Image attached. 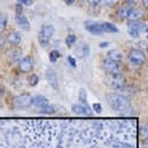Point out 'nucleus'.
I'll use <instances>...</instances> for the list:
<instances>
[{"mask_svg":"<svg viewBox=\"0 0 148 148\" xmlns=\"http://www.w3.org/2000/svg\"><path fill=\"white\" fill-rule=\"evenodd\" d=\"M64 1H65L68 5H71V4H73V3H75V0H64Z\"/></svg>","mask_w":148,"mask_h":148,"instance_id":"obj_38","label":"nucleus"},{"mask_svg":"<svg viewBox=\"0 0 148 148\" xmlns=\"http://www.w3.org/2000/svg\"><path fill=\"white\" fill-rule=\"evenodd\" d=\"M107 58L121 63V62L123 60V55H122V52L119 51V50H110V51L107 52Z\"/></svg>","mask_w":148,"mask_h":148,"instance_id":"obj_16","label":"nucleus"},{"mask_svg":"<svg viewBox=\"0 0 148 148\" xmlns=\"http://www.w3.org/2000/svg\"><path fill=\"white\" fill-rule=\"evenodd\" d=\"M78 101H79V104H82V106H84L85 108L90 109V107L88 106V101H87V91H85V89H81V90H79Z\"/></svg>","mask_w":148,"mask_h":148,"instance_id":"obj_20","label":"nucleus"},{"mask_svg":"<svg viewBox=\"0 0 148 148\" xmlns=\"http://www.w3.org/2000/svg\"><path fill=\"white\" fill-rule=\"evenodd\" d=\"M68 62H69V64H70L71 66L76 68V59L73 58L72 56H69V57H68Z\"/></svg>","mask_w":148,"mask_h":148,"instance_id":"obj_30","label":"nucleus"},{"mask_svg":"<svg viewBox=\"0 0 148 148\" xmlns=\"http://www.w3.org/2000/svg\"><path fill=\"white\" fill-rule=\"evenodd\" d=\"M45 78L49 82V84L51 85L53 89H58V77H57V73L52 68H47L45 71Z\"/></svg>","mask_w":148,"mask_h":148,"instance_id":"obj_10","label":"nucleus"},{"mask_svg":"<svg viewBox=\"0 0 148 148\" xmlns=\"http://www.w3.org/2000/svg\"><path fill=\"white\" fill-rule=\"evenodd\" d=\"M4 47V39L0 37V51H1V49Z\"/></svg>","mask_w":148,"mask_h":148,"instance_id":"obj_34","label":"nucleus"},{"mask_svg":"<svg viewBox=\"0 0 148 148\" xmlns=\"http://www.w3.org/2000/svg\"><path fill=\"white\" fill-rule=\"evenodd\" d=\"M146 148H148V147H146Z\"/></svg>","mask_w":148,"mask_h":148,"instance_id":"obj_40","label":"nucleus"},{"mask_svg":"<svg viewBox=\"0 0 148 148\" xmlns=\"http://www.w3.org/2000/svg\"><path fill=\"white\" fill-rule=\"evenodd\" d=\"M88 3L90 6H97L102 3V0H88Z\"/></svg>","mask_w":148,"mask_h":148,"instance_id":"obj_32","label":"nucleus"},{"mask_svg":"<svg viewBox=\"0 0 148 148\" xmlns=\"http://www.w3.org/2000/svg\"><path fill=\"white\" fill-rule=\"evenodd\" d=\"M107 46H109V42H102L100 44V47H107Z\"/></svg>","mask_w":148,"mask_h":148,"instance_id":"obj_33","label":"nucleus"},{"mask_svg":"<svg viewBox=\"0 0 148 148\" xmlns=\"http://www.w3.org/2000/svg\"><path fill=\"white\" fill-rule=\"evenodd\" d=\"M27 82H29V84L31 85V87H36V85L39 83V77L37 76L36 73H31V75L29 76V78H27Z\"/></svg>","mask_w":148,"mask_h":148,"instance_id":"obj_25","label":"nucleus"},{"mask_svg":"<svg viewBox=\"0 0 148 148\" xmlns=\"http://www.w3.org/2000/svg\"><path fill=\"white\" fill-rule=\"evenodd\" d=\"M106 100H107V103L109 104V107L116 113L123 114V113H127L132 110L130 101L123 95H120L116 92H110V94H107Z\"/></svg>","mask_w":148,"mask_h":148,"instance_id":"obj_1","label":"nucleus"},{"mask_svg":"<svg viewBox=\"0 0 148 148\" xmlns=\"http://www.w3.org/2000/svg\"><path fill=\"white\" fill-rule=\"evenodd\" d=\"M142 143H143V146L148 147V138H145V140L142 141Z\"/></svg>","mask_w":148,"mask_h":148,"instance_id":"obj_37","label":"nucleus"},{"mask_svg":"<svg viewBox=\"0 0 148 148\" xmlns=\"http://www.w3.org/2000/svg\"><path fill=\"white\" fill-rule=\"evenodd\" d=\"M102 66L104 71L109 75H122V65L119 62L112 60L109 58H104L102 60Z\"/></svg>","mask_w":148,"mask_h":148,"instance_id":"obj_5","label":"nucleus"},{"mask_svg":"<svg viewBox=\"0 0 148 148\" xmlns=\"http://www.w3.org/2000/svg\"><path fill=\"white\" fill-rule=\"evenodd\" d=\"M115 1H116V0H102L101 5H103V6H110V5H113Z\"/></svg>","mask_w":148,"mask_h":148,"instance_id":"obj_31","label":"nucleus"},{"mask_svg":"<svg viewBox=\"0 0 148 148\" xmlns=\"http://www.w3.org/2000/svg\"><path fill=\"white\" fill-rule=\"evenodd\" d=\"M92 109H94V112H95L96 114H101V112H102V106H101V103H94V104H92Z\"/></svg>","mask_w":148,"mask_h":148,"instance_id":"obj_27","label":"nucleus"},{"mask_svg":"<svg viewBox=\"0 0 148 148\" xmlns=\"http://www.w3.org/2000/svg\"><path fill=\"white\" fill-rule=\"evenodd\" d=\"M31 101H32V96L29 94H21L18 95L14 98V104L18 108H26L31 106Z\"/></svg>","mask_w":148,"mask_h":148,"instance_id":"obj_9","label":"nucleus"},{"mask_svg":"<svg viewBox=\"0 0 148 148\" xmlns=\"http://www.w3.org/2000/svg\"><path fill=\"white\" fill-rule=\"evenodd\" d=\"M103 27H104L106 32H109V33H117L119 32V29L114 25V24L108 23V21L103 23Z\"/></svg>","mask_w":148,"mask_h":148,"instance_id":"obj_22","label":"nucleus"},{"mask_svg":"<svg viewBox=\"0 0 148 148\" xmlns=\"http://www.w3.org/2000/svg\"><path fill=\"white\" fill-rule=\"evenodd\" d=\"M18 3L24 6H31L33 4V0H18Z\"/></svg>","mask_w":148,"mask_h":148,"instance_id":"obj_29","label":"nucleus"},{"mask_svg":"<svg viewBox=\"0 0 148 148\" xmlns=\"http://www.w3.org/2000/svg\"><path fill=\"white\" fill-rule=\"evenodd\" d=\"M55 34V26L51 24H44L42 25L39 32H38V43L42 47H46L50 44V40Z\"/></svg>","mask_w":148,"mask_h":148,"instance_id":"obj_2","label":"nucleus"},{"mask_svg":"<svg viewBox=\"0 0 148 148\" xmlns=\"http://www.w3.org/2000/svg\"><path fill=\"white\" fill-rule=\"evenodd\" d=\"M39 114H43V115H51V114H55V107L51 106V104H46L44 107H40V108H37Z\"/></svg>","mask_w":148,"mask_h":148,"instance_id":"obj_19","label":"nucleus"},{"mask_svg":"<svg viewBox=\"0 0 148 148\" xmlns=\"http://www.w3.org/2000/svg\"><path fill=\"white\" fill-rule=\"evenodd\" d=\"M136 0H126V4H128V5H133Z\"/></svg>","mask_w":148,"mask_h":148,"instance_id":"obj_35","label":"nucleus"},{"mask_svg":"<svg viewBox=\"0 0 148 148\" xmlns=\"http://www.w3.org/2000/svg\"><path fill=\"white\" fill-rule=\"evenodd\" d=\"M128 59H129V63L135 66V68H140L146 63V55L142 50L136 47H133L129 50L128 53Z\"/></svg>","mask_w":148,"mask_h":148,"instance_id":"obj_4","label":"nucleus"},{"mask_svg":"<svg viewBox=\"0 0 148 148\" xmlns=\"http://www.w3.org/2000/svg\"><path fill=\"white\" fill-rule=\"evenodd\" d=\"M85 29H87L91 34L101 36L106 33V30L103 27V23H94V21H87L85 23Z\"/></svg>","mask_w":148,"mask_h":148,"instance_id":"obj_8","label":"nucleus"},{"mask_svg":"<svg viewBox=\"0 0 148 148\" xmlns=\"http://www.w3.org/2000/svg\"><path fill=\"white\" fill-rule=\"evenodd\" d=\"M145 32H146V34H147V38H148V27L145 30Z\"/></svg>","mask_w":148,"mask_h":148,"instance_id":"obj_39","label":"nucleus"},{"mask_svg":"<svg viewBox=\"0 0 148 148\" xmlns=\"http://www.w3.org/2000/svg\"><path fill=\"white\" fill-rule=\"evenodd\" d=\"M7 23H8V18L6 14H0V34H1L6 27H7Z\"/></svg>","mask_w":148,"mask_h":148,"instance_id":"obj_23","label":"nucleus"},{"mask_svg":"<svg viewBox=\"0 0 148 148\" xmlns=\"http://www.w3.org/2000/svg\"><path fill=\"white\" fill-rule=\"evenodd\" d=\"M59 57H60V53L57 50H52L50 53H49V58H50V62H52V63H56Z\"/></svg>","mask_w":148,"mask_h":148,"instance_id":"obj_26","label":"nucleus"},{"mask_svg":"<svg viewBox=\"0 0 148 148\" xmlns=\"http://www.w3.org/2000/svg\"><path fill=\"white\" fill-rule=\"evenodd\" d=\"M76 42H77V37H76V34H68L66 36V38H65V44H66V46L68 47H72L73 45L76 44Z\"/></svg>","mask_w":148,"mask_h":148,"instance_id":"obj_24","label":"nucleus"},{"mask_svg":"<svg viewBox=\"0 0 148 148\" xmlns=\"http://www.w3.org/2000/svg\"><path fill=\"white\" fill-rule=\"evenodd\" d=\"M104 83L110 89L114 90H122L126 87V79L122 75H109V73H107L104 77Z\"/></svg>","mask_w":148,"mask_h":148,"instance_id":"obj_3","label":"nucleus"},{"mask_svg":"<svg viewBox=\"0 0 148 148\" xmlns=\"http://www.w3.org/2000/svg\"><path fill=\"white\" fill-rule=\"evenodd\" d=\"M142 5H143L146 8H148V0H142Z\"/></svg>","mask_w":148,"mask_h":148,"instance_id":"obj_36","label":"nucleus"},{"mask_svg":"<svg viewBox=\"0 0 148 148\" xmlns=\"http://www.w3.org/2000/svg\"><path fill=\"white\" fill-rule=\"evenodd\" d=\"M49 104V100L43 96V95H37L34 97H32V101H31V106L32 107H36V108H40V107H44Z\"/></svg>","mask_w":148,"mask_h":148,"instance_id":"obj_12","label":"nucleus"},{"mask_svg":"<svg viewBox=\"0 0 148 148\" xmlns=\"http://www.w3.org/2000/svg\"><path fill=\"white\" fill-rule=\"evenodd\" d=\"M7 42L11 44V45H13V46H18L21 42V34L17 31H12L8 36H7Z\"/></svg>","mask_w":148,"mask_h":148,"instance_id":"obj_15","label":"nucleus"},{"mask_svg":"<svg viewBox=\"0 0 148 148\" xmlns=\"http://www.w3.org/2000/svg\"><path fill=\"white\" fill-rule=\"evenodd\" d=\"M90 52V49H89V45L87 43H83L79 47H77V50H76V55L79 57V58H85V57H88Z\"/></svg>","mask_w":148,"mask_h":148,"instance_id":"obj_17","label":"nucleus"},{"mask_svg":"<svg viewBox=\"0 0 148 148\" xmlns=\"http://www.w3.org/2000/svg\"><path fill=\"white\" fill-rule=\"evenodd\" d=\"M16 23H17V25L20 27V29H23V30H25V31H29L30 30V21H29V19L24 16L23 13H17V16H16Z\"/></svg>","mask_w":148,"mask_h":148,"instance_id":"obj_11","label":"nucleus"},{"mask_svg":"<svg viewBox=\"0 0 148 148\" xmlns=\"http://www.w3.org/2000/svg\"><path fill=\"white\" fill-rule=\"evenodd\" d=\"M132 5H125V6H122V7H120V10L117 11V17L120 18V19H127V17H128V14L130 13V11H132Z\"/></svg>","mask_w":148,"mask_h":148,"instance_id":"obj_18","label":"nucleus"},{"mask_svg":"<svg viewBox=\"0 0 148 148\" xmlns=\"http://www.w3.org/2000/svg\"><path fill=\"white\" fill-rule=\"evenodd\" d=\"M141 135H142V136H145V138H148V122L146 123V125L142 126V128H141Z\"/></svg>","mask_w":148,"mask_h":148,"instance_id":"obj_28","label":"nucleus"},{"mask_svg":"<svg viewBox=\"0 0 148 148\" xmlns=\"http://www.w3.org/2000/svg\"><path fill=\"white\" fill-rule=\"evenodd\" d=\"M143 17V11L140 10V8H132L130 13L128 14L127 17V20L130 23V21H139L141 18Z\"/></svg>","mask_w":148,"mask_h":148,"instance_id":"obj_13","label":"nucleus"},{"mask_svg":"<svg viewBox=\"0 0 148 148\" xmlns=\"http://www.w3.org/2000/svg\"><path fill=\"white\" fill-rule=\"evenodd\" d=\"M34 68V60L32 57H24L20 59L19 64H18V69L21 73H29L33 70Z\"/></svg>","mask_w":148,"mask_h":148,"instance_id":"obj_7","label":"nucleus"},{"mask_svg":"<svg viewBox=\"0 0 148 148\" xmlns=\"http://www.w3.org/2000/svg\"><path fill=\"white\" fill-rule=\"evenodd\" d=\"M10 58L14 62V63H19L20 62V57H21V50H19V49H14V50H12L10 52Z\"/></svg>","mask_w":148,"mask_h":148,"instance_id":"obj_21","label":"nucleus"},{"mask_svg":"<svg viewBox=\"0 0 148 148\" xmlns=\"http://www.w3.org/2000/svg\"><path fill=\"white\" fill-rule=\"evenodd\" d=\"M71 110L75 114H77V115H91L92 114V112L90 109H88V108H85L84 106H82V104H72L71 106Z\"/></svg>","mask_w":148,"mask_h":148,"instance_id":"obj_14","label":"nucleus"},{"mask_svg":"<svg viewBox=\"0 0 148 148\" xmlns=\"http://www.w3.org/2000/svg\"><path fill=\"white\" fill-rule=\"evenodd\" d=\"M147 26L141 21H130L128 24V33L132 38H139L141 32H145Z\"/></svg>","mask_w":148,"mask_h":148,"instance_id":"obj_6","label":"nucleus"}]
</instances>
